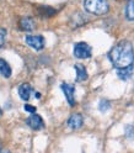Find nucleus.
<instances>
[{
    "instance_id": "nucleus-3",
    "label": "nucleus",
    "mask_w": 134,
    "mask_h": 153,
    "mask_svg": "<svg viewBox=\"0 0 134 153\" xmlns=\"http://www.w3.org/2000/svg\"><path fill=\"white\" fill-rule=\"evenodd\" d=\"M92 53L91 47L86 42H78L74 46V56L79 59H86L90 58Z\"/></svg>"
},
{
    "instance_id": "nucleus-16",
    "label": "nucleus",
    "mask_w": 134,
    "mask_h": 153,
    "mask_svg": "<svg viewBox=\"0 0 134 153\" xmlns=\"http://www.w3.org/2000/svg\"><path fill=\"white\" fill-rule=\"evenodd\" d=\"M25 110L26 111H28V112H32V114H35L36 112V108L35 106H31V105H25Z\"/></svg>"
},
{
    "instance_id": "nucleus-7",
    "label": "nucleus",
    "mask_w": 134,
    "mask_h": 153,
    "mask_svg": "<svg viewBox=\"0 0 134 153\" xmlns=\"http://www.w3.org/2000/svg\"><path fill=\"white\" fill-rule=\"evenodd\" d=\"M32 93H33V89H32V87L28 83L21 84L20 88H18V95H20V98L24 101H28V100H30Z\"/></svg>"
},
{
    "instance_id": "nucleus-9",
    "label": "nucleus",
    "mask_w": 134,
    "mask_h": 153,
    "mask_svg": "<svg viewBox=\"0 0 134 153\" xmlns=\"http://www.w3.org/2000/svg\"><path fill=\"white\" fill-rule=\"evenodd\" d=\"M36 27V22L32 17H22L20 20V28L24 31H32Z\"/></svg>"
},
{
    "instance_id": "nucleus-4",
    "label": "nucleus",
    "mask_w": 134,
    "mask_h": 153,
    "mask_svg": "<svg viewBox=\"0 0 134 153\" xmlns=\"http://www.w3.org/2000/svg\"><path fill=\"white\" fill-rule=\"evenodd\" d=\"M26 43L36 51H41L44 47V38L41 35H28L26 36Z\"/></svg>"
},
{
    "instance_id": "nucleus-8",
    "label": "nucleus",
    "mask_w": 134,
    "mask_h": 153,
    "mask_svg": "<svg viewBox=\"0 0 134 153\" xmlns=\"http://www.w3.org/2000/svg\"><path fill=\"white\" fill-rule=\"evenodd\" d=\"M84 123V119L80 114H73L71 116L69 117L68 120V126L71 128V130H78L82 126Z\"/></svg>"
},
{
    "instance_id": "nucleus-13",
    "label": "nucleus",
    "mask_w": 134,
    "mask_h": 153,
    "mask_svg": "<svg viewBox=\"0 0 134 153\" xmlns=\"http://www.w3.org/2000/svg\"><path fill=\"white\" fill-rule=\"evenodd\" d=\"M126 16L130 21L134 20V0H129L128 1L127 7H126Z\"/></svg>"
},
{
    "instance_id": "nucleus-15",
    "label": "nucleus",
    "mask_w": 134,
    "mask_h": 153,
    "mask_svg": "<svg viewBox=\"0 0 134 153\" xmlns=\"http://www.w3.org/2000/svg\"><path fill=\"white\" fill-rule=\"evenodd\" d=\"M5 40H6V30L4 27H0V48L5 45Z\"/></svg>"
},
{
    "instance_id": "nucleus-19",
    "label": "nucleus",
    "mask_w": 134,
    "mask_h": 153,
    "mask_svg": "<svg viewBox=\"0 0 134 153\" xmlns=\"http://www.w3.org/2000/svg\"><path fill=\"white\" fill-rule=\"evenodd\" d=\"M6 153H9V152H6Z\"/></svg>"
},
{
    "instance_id": "nucleus-10",
    "label": "nucleus",
    "mask_w": 134,
    "mask_h": 153,
    "mask_svg": "<svg viewBox=\"0 0 134 153\" xmlns=\"http://www.w3.org/2000/svg\"><path fill=\"white\" fill-rule=\"evenodd\" d=\"M75 71H76V82H84L88 79V71L82 64H75Z\"/></svg>"
},
{
    "instance_id": "nucleus-14",
    "label": "nucleus",
    "mask_w": 134,
    "mask_h": 153,
    "mask_svg": "<svg viewBox=\"0 0 134 153\" xmlns=\"http://www.w3.org/2000/svg\"><path fill=\"white\" fill-rule=\"evenodd\" d=\"M110 108H111V104L107 100H101L99 104V109L101 112H106L107 110H110Z\"/></svg>"
},
{
    "instance_id": "nucleus-12",
    "label": "nucleus",
    "mask_w": 134,
    "mask_h": 153,
    "mask_svg": "<svg viewBox=\"0 0 134 153\" xmlns=\"http://www.w3.org/2000/svg\"><path fill=\"white\" fill-rule=\"evenodd\" d=\"M133 71H134V65H129L127 68H122V69H117V75L118 78L122 79V80H128L132 74H133Z\"/></svg>"
},
{
    "instance_id": "nucleus-6",
    "label": "nucleus",
    "mask_w": 134,
    "mask_h": 153,
    "mask_svg": "<svg viewBox=\"0 0 134 153\" xmlns=\"http://www.w3.org/2000/svg\"><path fill=\"white\" fill-rule=\"evenodd\" d=\"M26 123H27L28 127H31L32 130H36V131L44 127V122H43L42 117L40 116V115H37V114H32L30 117H27Z\"/></svg>"
},
{
    "instance_id": "nucleus-1",
    "label": "nucleus",
    "mask_w": 134,
    "mask_h": 153,
    "mask_svg": "<svg viewBox=\"0 0 134 153\" xmlns=\"http://www.w3.org/2000/svg\"><path fill=\"white\" fill-rule=\"evenodd\" d=\"M108 58L117 69L127 68L134 62V48L129 41H121L108 52Z\"/></svg>"
},
{
    "instance_id": "nucleus-5",
    "label": "nucleus",
    "mask_w": 134,
    "mask_h": 153,
    "mask_svg": "<svg viewBox=\"0 0 134 153\" xmlns=\"http://www.w3.org/2000/svg\"><path fill=\"white\" fill-rule=\"evenodd\" d=\"M60 88L65 95L66 100H68L70 106H74L75 105V87L73 84H69V83H62Z\"/></svg>"
},
{
    "instance_id": "nucleus-11",
    "label": "nucleus",
    "mask_w": 134,
    "mask_h": 153,
    "mask_svg": "<svg viewBox=\"0 0 134 153\" xmlns=\"http://www.w3.org/2000/svg\"><path fill=\"white\" fill-rule=\"evenodd\" d=\"M0 74H1L4 78H10L11 74H13V71H11V67L9 64L5 59L0 58Z\"/></svg>"
},
{
    "instance_id": "nucleus-17",
    "label": "nucleus",
    "mask_w": 134,
    "mask_h": 153,
    "mask_svg": "<svg viewBox=\"0 0 134 153\" xmlns=\"http://www.w3.org/2000/svg\"><path fill=\"white\" fill-rule=\"evenodd\" d=\"M1 115H3V110H1V108H0V117H1Z\"/></svg>"
},
{
    "instance_id": "nucleus-2",
    "label": "nucleus",
    "mask_w": 134,
    "mask_h": 153,
    "mask_svg": "<svg viewBox=\"0 0 134 153\" xmlns=\"http://www.w3.org/2000/svg\"><path fill=\"white\" fill-rule=\"evenodd\" d=\"M84 7L89 14L100 16L108 13L110 4L107 0H85Z\"/></svg>"
},
{
    "instance_id": "nucleus-18",
    "label": "nucleus",
    "mask_w": 134,
    "mask_h": 153,
    "mask_svg": "<svg viewBox=\"0 0 134 153\" xmlns=\"http://www.w3.org/2000/svg\"><path fill=\"white\" fill-rule=\"evenodd\" d=\"M0 151H1V143H0Z\"/></svg>"
}]
</instances>
